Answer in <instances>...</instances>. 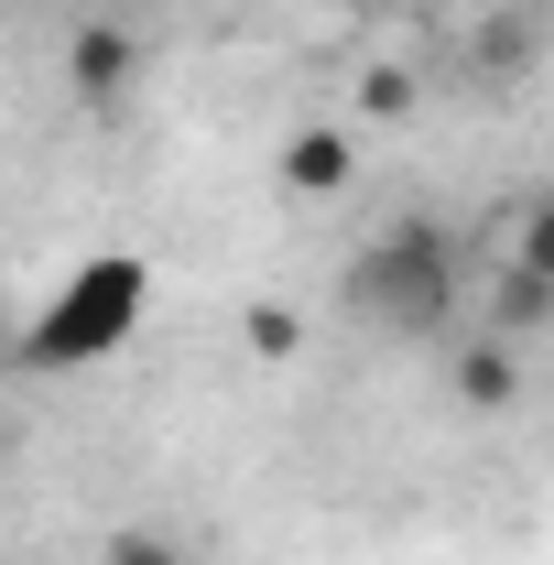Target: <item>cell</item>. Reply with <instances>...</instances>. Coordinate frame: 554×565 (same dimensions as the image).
Instances as JSON below:
<instances>
[{
    "mask_svg": "<svg viewBox=\"0 0 554 565\" xmlns=\"http://www.w3.org/2000/svg\"><path fill=\"white\" fill-rule=\"evenodd\" d=\"M348 316L370 327V338H392V349H435L446 327H457V305H468V282H457V239L435 228V217H392L359 262H348Z\"/></svg>",
    "mask_w": 554,
    "mask_h": 565,
    "instance_id": "6da1fadb",
    "label": "cell"
},
{
    "mask_svg": "<svg viewBox=\"0 0 554 565\" xmlns=\"http://www.w3.org/2000/svg\"><path fill=\"white\" fill-rule=\"evenodd\" d=\"M152 316V262L141 250H98L55 282V305L22 327V370H98L131 349V327Z\"/></svg>",
    "mask_w": 554,
    "mask_h": 565,
    "instance_id": "7a4b0ae2",
    "label": "cell"
},
{
    "mask_svg": "<svg viewBox=\"0 0 554 565\" xmlns=\"http://www.w3.org/2000/svg\"><path fill=\"white\" fill-rule=\"evenodd\" d=\"M55 76H66V109H87V120H120V109L141 98V76H152V44H141L131 22L87 11V22H66V55H55Z\"/></svg>",
    "mask_w": 554,
    "mask_h": 565,
    "instance_id": "3957f363",
    "label": "cell"
},
{
    "mask_svg": "<svg viewBox=\"0 0 554 565\" xmlns=\"http://www.w3.org/2000/svg\"><path fill=\"white\" fill-rule=\"evenodd\" d=\"M468 66H479L489 87H522V76L544 66V22H533V11H489L479 33H468Z\"/></svg>",
    "mask_w": 554,
    "mask_h": 565,
    "instance_id": "277c9868",
    "label": "cell"
},
{
    "mask_svg": "<svg viewBox=\"0 0 554 565\" xmlns=\"http://www.w3.org/2000/svg\"><path fill=\"white\" fill-rule=\"evenodd\" d=\"M544 327H554V282H533L522 262H500V273H489V338H511V349H533Z\"/></svg>",
    "mask_w": 554,
    "mask_h": 565,
    "instance_id": "5b68a950",
    "label": "cell"
},
{
    "mask_svg": "<svg viewBox=\"0 0 554 565\" xmlns=\"http://www.w3.org/2000/svg\"><path fill=\"white\" fill-rule=\"evenodd\" d=\"M348 174H359V152H348V131H327V120L283 141V196H338Z\"/></svg>",
    "mask_w": 554,
    "mask_h": 565,
    "instance_id": "8992f818",
    "label": "cell"
},
{
    "mask_svg": "<svg viewBox=\"0 0 554 565\" xmlns=\"http://www.w3.org/2000/svg\"><path fill=\"white\" fill-rule=\"evenodd\" d=\"M511 392H522V349L511 338H468L457 349V403L468 414H511Z\"/></svg>",
    "mask_w": 554,
    "mask_h": 565,
    "instance_id": "52a82bcc",
    "label": "cell"
},
{
    "mask_svg": "<svg viewBox=\"0 0 554 565\" xmlns=\"http://www.w3.org/2000/svg\"><path fill=\"white\" fill-rule=\"evenodd\" d=\"M500 262H522L533 282H554V185H533V196L511 207V239H500Z\"/></svg>",
    "mask_w": 554,
    "mask_h": 565,
    "instance_id": "ba28073f",
    "label": "cell"
},
{
    "mask_svg": "<svg viewBox=\"0 0 554 565\" xmlns=\"http://www.w3.org/2000/svg\"><path fill=\"white\" fill-rule=\"evenodd\" d=\"M98 565H196V555H185L174 533H152V522H120V533L98 544Z\"/></svg>",
    "mask_w": 554,
    "mask_h": 565,
    "instance_id": "9c48e42d",
    "label": "cell"
},
{
    "mask_svg": "<svg viewBox=\"0 0 554 565\" xmlns=\"http://www.w3.org/2000/svg\"><path fill=\"white\" fill-rule=\"evenodd\" d=\"M239 338H251V359H294V349H305L294 305H251V316H239Z\"/></svg>",
    "mask_w": 554,
    "mask_h": 565,
    "instance_id": "30bf717a",
    "label": "cell"
},
{
    "mask_svg": "<svg viewBox=\"0 0 554 565\" xmlns=\"http://www.w3.org/2000/svg\"><path fill=\"white\" fill-rule=\"evenodd\" d=\"M359 109L370 120H414V66H370L359 76Z\"/></svg>",
    "mask_w": 554,
    "mask_h": 565,
    "instance_id": "8fae6325",
    "label": "cell"
},
{
    "mask_svg": "<svg viewBox=\"0 0 554 565\" xmlns=\"http://www.w3.org/2000/svg\"><path fill=\"white\" fill-rule=\"evenodd\" d=\"M11 370H22V327L0 316V381H11Z\"/></svg>",
    "mask_w": 554,
    "mask_h": 565,
    "instance_id": "7c38bea8",
    "label": "cell"
}]
</instances>
